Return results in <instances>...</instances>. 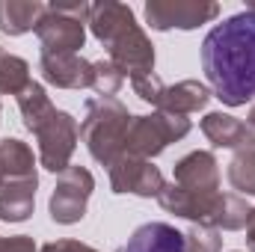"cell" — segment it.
<instances>
[{
    "label": "cell",
    "mask_w": 255,
    "mask_h": 252,
    "mask_svg": "<svg viewBox=\"0 0 255 252\" xmlns=\"http://www.w3.org/2000/svg\"><path fill=\"white\" fill-rule=\"evenodd\" d=\"M202 68L214 95L241 107L255 98V9L217 24L202 42Z\"/></svg>",
    "instance_id": "obj_1"
},
{
    "label": "cell",
    "mask_w": 255,
    "mask_h": 252,
    "mask_svg": "<svg viewBox=\"0 0 255 252\" xmlns=\"http://www.w3.org/2000/svg\"><path fill=\"white\" fill-rule=\"evenodd\" d=\"M128 127H130V116L119 101L98 98V101L86 104V122H83L80 130H83L86 145H89L95 160H101V163L116 160V151L122 148V139H128Z\"/></svg>",
    "instance_id": "obj_2"
},
{
    "label": "cell",
    "mask_w": 255,
    "mask_h": 252,
    "mask_svg": "<svg viewBox=\"0 0 255 252\" xmlns=\"http://www.w3.org/2000/svg\"><path fill=\"white\" fill-rule=\"evenodd\" d=\"M190 130V122L181 116H136L128 127V151L133 154H157L169 139H178Z\"/></svg>",
    "instance_id": "obj_3"
},
{
    "label": "cell",
    "mask_w": 255,
    "mask_h": 252,
    "mask_svg": "<svg viewBox=\"0 0 255 252\" xmlns=\"http://www.w3.org/2000/svg\"><path fill=\"white\" fill-rule=\"evenodd\" d=\"M33 130L39 133V142H42V163L51 172H63L65 160L74 148V139H77V127L71 122V116L51 110Z\"/></svg>",
    "instance_id": "obj_4"
},
{
    "label": "cell",
    "mask_w": 255,
    "mask_h": 252,
    "mask_svg": "<svg viewBox=\"0 0 255 252\" xmlns=\"http://www.w3.org/2000/svg\"><path fill=\"white\" fill-rule=\"evenodd\" d=\"M92 190V175L86 169H65L51 199V217L57 223H77L86 211V199Z\"/></svg>",
    "instance_id": "obj_5"
},
{
    "label": "cell",
    "mask_w": 255,
    "mask_h": 252,
    "mask_svg": "<svg viewBox=\"0 0 255 252\" xmlns=\"http://www.w3.org/2000/svg\"><path fill=\"white\" fill-rule=\"evenodd\" d=\"M113 190L116 193H136V196H160L163 178L154 166H148L145 160H133L125 157L113 166Z\"/></svg>",
    "instance_id": "obj_6"
},
{
    "label": "cell",
    "mask_w": 255,
    "mask_h": 252,
    "mask_svg": "<svg viewBox=\"0 0 255 252\" xmlns=\"http://www.w3.org/2000/svg\"><path fill=\"white\" fill-rule=\"evenodd\" d=\"M125 252H187V241L166 223H145L130 235Z\"/></svg>",
    "instance_id": "obj_7"
},
{
    "label": "cell",
    "mask_w": 255,
    "mask_h": 252,
    "mask_svg": "<svg viewBox=\"0 0 255 252\" xmlns=\"http://www.w3.org/2000/svg\"><path fill=\"white\" fill-rule=\"evenodd\" d=\"M33 193L36 181H21V184H9L0 196V220H27L33 211Z\"/></svg>",
    "instance_id": "obj_8"
},
{
    "label": "cell",
    "mask_w": 255,
    "mask_h": 252,
    "mask_svg": "<svg viewBox=\"0 0 255 252\" xmlns=\"http://www.w3.org/2000/svg\"><path fill=\"white\" fill-rule=\"evenodd\" d=\"M205 133L217 142V145H238L241 139L238 136H250V130L241 125V122H235L232 116H223V113H211L208 119H205Z\"/></svg>",
    "instance_id": "obj_9"
},
{
    "label": "cell",
    "mask_w": 255,
    "mask_h": 252,
    "mask_svg": "<svg viewBox=\"0 0 255 252\" xmlns=\"http://www.w3.org/2000/svg\"><path fill=\"white\" fill-rule=\"evenodd\" d=\"M160 101L166 107H172V110H196V107H202L208 101V89L199 86V83H181V86H175L169 92L163 89Z\"/></svg>",
    "instance_id": "obj_10"
},
{
    "label": "cell",
    "mask_w": 255,
    "mask_h": 252,
    "mask_svg": "<svg viewBox=\"0 0 255 252\" xmlns=\"http://www.w3.org/2000/svg\"><path fill=\"white\" fill-rule=\"evenodd\" d=\"M229 178H232V184L238 190L255 193V145L250 151H244V154L235 157V163L229 169Z\"/></svg>",
    "instance_id": "obj_11"
},
{
    "label": "cell",
    "mask_w": 255,
    "mask_h": 252,
    "mask_svg": "<svg viewBox=\"0 0 255 252\" xmlns=\"http://www.w3.org/2000/svg\"><path fill=\"white\" fill-rule=\"evenodd\" d=\"M0 252H33V244L27 238H12V241H0Z\"/></svg>",
    "instance_id": "obj_12"
},
{
    "label": "cell",
    "mask_w": 255,
    "mask_h": 252,
    "mask_svg": "<svg viewBox=\"0 0 255 252\" xmlns=\"http://www.w3.org/2000/svg\"><path fill=\"white\" fill-rule=\"evenodd\" d=\"M45 252H95V250H89V247H83V244L63 241V244H51V247H45Z\"/></svg>",
    "instance_id": "obj_13"
},
{
    "label": "cell",
    "mask_w": 255,
    "mask_h": 252,
    "mask_svg": "<svg viewBox=\"0 0 255 252\" xmlns=\"http://www.w3.org/2000/svg\"><path fill=\"white\" fill-rule=\"evenodd\" d=\"M250 122H253V125H255V110H253V116H250Z\"/></svg>",
    "instance_id": "obj_14"
}]
</instances>
